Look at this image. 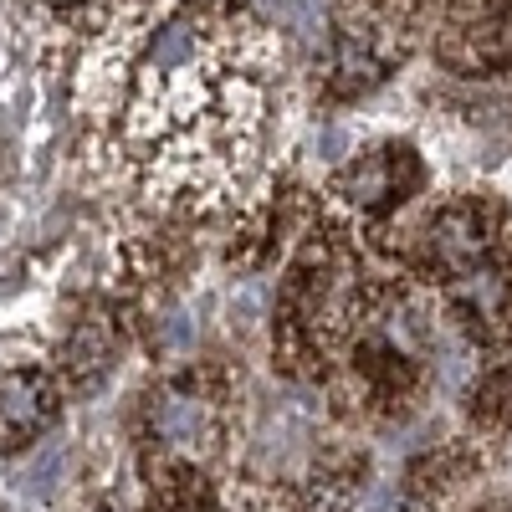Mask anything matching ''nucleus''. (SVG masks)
Listing matches in <instances>:
<instances>
[{
  "label": "nucleus",
  "instance_id": "1",
  "mask_svg": "<svg viewBox=\"0 0 512 512\" xmlns=\"http://www.w3.org/2000/svg\"><path fill=\"white\" fill-rule=\"evenodd\" d=\"M425 262L441 272H466L472 262H482V251L492 246V216L482 205H446L431 216L420 236Z\"/></svg>",
  "mask_w": 512,
  "mask_h": 512
},
{
  "label": "nucleus",
  "instance_id": "2",
  "mask_svg": "<svg viewBox=\"0 0 512 512\" xmlns=\"http://www.w3.org/2000/svg\"><path fill=\"white\" fill-rule=\"evenodd\" d=\"M415 180H420V169H415L410 149H374L338 175V195L359 210H379V205L400 200V190L415 185Z\"/></svg>",
  "mask_w": 512,
  "mask_h": 512
},
{
  "label": "nucleus",
  "instance_id": "3",
  "mask_svg": "<svg viewBox=\"0 0 512 512\" xmlns=\"http://www.w3.org/2000/svg\"><path fill=\"white\" fill-rule=\"evenodd\" d=\"M149 425L164 446L175 451H200L216 436V405H210L200 390H164L149 410Z\"/></svg>",
  "mask_w": 512,
  "mask_h": 512
},
{
  "label": "nucleus",
  "instance_id": "4",
  "mask_svg": "<svg viewBox=\"0 0 512 512\" xmlns=\"http://www.w3.org/2000/svg\"><path fill=\"white\" fill-rule=\"evenodd\" d=\"M507 297H512V282L502 267H466L456 282H451V303L461 308V318L472 328H497V318L507 313Z\"/></svg>",
  "mask_w": 512,
  "mask_h": 512
},
{
  "label": "nucleus",
  "instance_id": "5",
  "mask_svg": "<svg viewBox=\"0 0 512 512\" xmlns=\"http://www.w3.org/2000/svg\"><path fill=\"white\" fill-rule=\"evenodd\" d=\"M52 410V395L47 384L31 379V374H0V431H31V425H41Z\"/></svg>",
  "mask_w": 512,
  "mask_h": 512
},
{
  "label": "nucleus",
  "instance_id": "6",
  "mask_svg": "<svg viewBox=\"0 0 512 512\" xmlns=\"http://www.w3.org/2000/svg\"><path fill=\"white\" fill-rule=\"evenodd\" d=\"M62 461H67L62 441L36 446V451L26 456V466L16 472V487H21L26 497H52V487H57V477H62Z\"/></svg>",
  "mask_w": 512,
  "mask_h": 512
},
{
  "label": "nucleus",
  "instance_id": "7",
  "mask_svg": "<svg viewBox=\"0 0 512 512\" xmlns=\"http://www.w3.org/2000/svg\"><path fill=\"white\" fill-rule=\"evenodd\" d=\"M318 149H323L328 159H338V149H344V128H323V134H318Z\"/></svg>",
  "mask_w": 512,
  "mask_h": 512
}]
</instances>
